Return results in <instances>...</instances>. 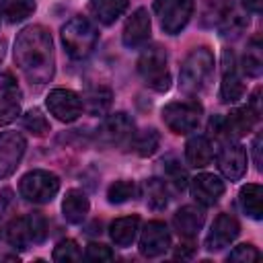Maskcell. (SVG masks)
<instances>
[{"label":"cell","mask_w":263,"mask_h":263,"mask_svg":"<svg viewBox=\"0 0 263 263\" xmlns=\"http://www.w3.org/2000/svg\"><path fill=\"white\" fill-rule=\"evenodd\" d=\"M154 12L164 33L177 35L193 14V0H154Z\"/></svg>","instance_id":"52a82bcc"},{"label":"cell","mask_w":263,"mask_h":263,"mask_svg":"<svg viewBox=\"0 0 263 263\" xmlns=\"http://www.w3.org/2000/svg\"><path fill=\"white\" fill-rule=\"evenodd\" d=\"M166 173H168V177H171V181H173V185L177 189H185L187 187L189 179H187V173L181 168V164H177V162L166 164Z\"/></svg>","instance_id":"74e56055"},{"label":"cell","mask_w":263,"mask_h":263,"mask_svg":"<svg viewBox=\"0 0 263 263\" xmlns=\"http://www.w3.org/2000/svg\"><path fill=\"white\" fill-rule=\"evenodd\" d=\"M240 68H242V72H245L247 76H251V78L261 76V72H263V60H261V55H259V49H249V51L245 53L242 62H240Z\"/></svg>","instance_id":"e575fe53"},{"label":"cell","mask_w":263,"mask_h":263,"mask_svg":"<svg viewBox=\"0 0 263 263\" xmlns=\"http://www.w3.org/2000/svg\"><path fill=\"white\" fill-rule=\"evenodd\" d=\"M23 125L27 132H31L33 136H45L49 132V121L45 119V115L39 109H29L23 115Z\"/></svg>","instance_id":"4dcf8cb0"},{"label":"cell","mask_w":263,"mask_h":263,"mask_svg":"<svg viewBox=\"0 0 263 263\" xmlns=\"http://www.w3.org/2000/svg\"><path fill=\"white\" fill-rule=\"evenodd\" d=\"M238 203L247 216L253 220L263 218V187L257 183H247L238 193Z\"/></svg>","instance_id":"603a6c76"},{"label":"cell","mask_w":263,"mask_h":263,"mask_svg":"<svg viewBox=\"0 0 263 263\" xmlns=\"http://www.w3.org/2000/svg\"><path fill=\"white\" fill-rule=\"evenodd\" d=\"M189 189H191L193 199L199 205L208 208V205L218 203V199L224 195V181L214 173H199L197 177L189 181Z\"/></svg>","instance_id":"4fadbf2b"},{"label":"cell","mask_w":263,"mask_h":263,"mask_svg":"<svg viewBox=\"0 0 263 263\" xmlns=\"http://www.w3.org/2000/svg\"><path fill=\"white\" fill-rule=\"evenodd\" d=\"M14 62L29 84L41 86L49 82L55 72L51 33L43 25L25 27L14 41Z\"/></svg>","instance_id":"6da1fadb"},{"label":"cell","mask_w":263,"mask_h":263,"mask_svg":"<svg viewBox=\"0 0 263 263\" xmlns=\"http://www.w3.org/2000/svg\"><path fill=\"white\" fill-rule=\"evenodd\" d=\"M183 247H185V249H177L175 257H181V259H183V257H189V255L193 253V247H191V245H183Z\"/></svg>","instance_id":"b9f144b4"},{"label":"cell","mask_w":263,"mask_h":263,"mask_svg":"<svg viewBox=\"0 0 263 263\" xmlns=\"http://www.w3.org/2000/svg\"><path fill=\"white\" fill-rule=\"evenodd\" d=\"M257 119H259V115L249 105L238 107V109H232L228 115H224V121H226V129H228L230 140H236V138L247 136L255 127Z\"/></svg>","instance_id":"ac0fdd59"},{"label":"cell","mask_w":263,"mask_h":263,"mask_svg":"<svg viewBox=\"0 0 263 263\" xmlns=\"http://www.w3.org/2000/svg\"><path fill=\"white\" fill-rule=\"evenodd\" d=\"M168 58L166 51L158 45L154 47H146L142 51V55L138 58V72L144 78L146 86L164 92L171 86V74H168Z\"/></svg>","instance_id":"277c9868"},{"label":"cell","mask_w":263,"mask_h":263,"mask_svg":"<svg viewBox=\"0 0 263 263\" xmlns=\"http://www.w3.org/2000/svg\"><path fill=\"white\" fill-rule=\"evenodd\" d=\"M136 134V125H134V119L119 111V113H113L109 115L101 127H99V142L105 144V146H127L132 144V138Z\"/></svg>","instance_id":"ba28073f"},{"label":"cell","mask_w":263,"mask_h":263,"mask_svg":"<svg viewBox=\"0 0 263 263\" xmlns=\"http://www.w3.org/2000/svg\"><path fill=\"white\" fill-rule=\"evenodd\" d=\"M216 160H218L220 173L230 181H238L247 173L249 156H247V150H245V146L240 142H234V140L224 142V146L220 148Z\"/></svg>","instance_id":"30bf717a"},{"label":"cell","mask_w":263,"mask_h":263,"mask_svg":"<svg viewBox=\"0 0 263 263\" xmlns=\"http://www.w3.org/2000/svg\"><path fill=\"white\" fill-rule=\"evenodd\" d=\"M144 193H146V201L152 210H162L168 203V191H166V183L162 179H148L144 183Z\"/></svg>","instance_id":"4316f807"},{"label":"cell","mask_w":263,"mask_h":263,"mask_svg":"<svg viewBox=\"0 0 263 263\" xmlns=\"http://www.w3.org/2000/svg\"><path fill=\"white\" fill-rule=\"evenodd\" d=\"M18 191L27 201L33 203H49L55 193L60 191V179L58 175L43 171V168H35L29 171L27 175H23L21 183H18Z\"/></svg>","instance_id":"5b68a950"},{"label":"cell","mask_w":263,"mask_h":263,"mask_svg":"<svg viewBox=\"0 0 263 263\" xmlns=\"http://www.w3.org/2000/svg\"><path fill=\"white\" fill-rule=\"evenodd\" d=\"M228 261H236V263H253V261H259L261 259V253H259V249L255 247V245H238V247H234L230 253H228V257H226Z\"/></svg>","instance_id":"836d02e7"},{"label":"cell","mask_w":263,"mask_h":263,"mask_svg":"<svg viewBox=\"0 0 263 263\" xmlns=\"http://www.w3.org/2000/svg\"><path fill=\"white\" fill-rule=\"evenodd\" d=\"M253 148H255V162H257V166L261 168V136H257V138H255Z\"/></svg>","instance_id":"60d3db41"},{"label":"cell","mask_w":263,"mask_h":263,"mask_svg":"<svg viewBox=\"0 0 263 263\" xmlns=\"http://www.w3.org/2000/svg\"><path fill=\"white\" fill-rule=\"evenodd\" d=\"M158 144H160V134H158L154 127L136 132L134 138H132V148L136 150L138 156H144V158H146V156H152V154L156 152Z\"/></svg>","instance_id":"484cf974"},{"label":"cell","mask_w":263,"mask_h":263,"mask_svg":"<svg viewBox=\"0 0 263 263\" xmlns=\"http://www.w3.org/2000/svg\"><path fill=\"white\" fill-rule=\"evenodd\" d=\"M99 41L97 27L82 14L72 16L62 27V43L72 60H84L92 53L95 45Z\"/></svg>","instance_id":"3957f363"},{"label":"cell","mask_w":263,"mask_h":263,"mask_svg":"<svg viewBox=\"0 0 263 263\" xmlns=\"http://www.w3.org/2000/svg\"><path fill=\"white\" fill-rule=\"evenodd\" d=\"M35 12V0H0V14L8 23H21Z\"/></svg>","instance_id":"d4e9b609"},{"label":"cell","mask_w":263,"mask_h":263,"mask_svg":"<svg viewBox=\"0 0 263 263\" xmlns=\"http://www.w3.org/2000/svg\"><path fill=\"white\" fill-rule=\"evenodd\" d=\"M27 226H29V236L33 242H43L47 236V220L41 212H31L27 218Z\"/></svg>","instance_id":"1f68e13d"},{"label":"cell","mask_w":263,"mask_h":263,"mask_svg":"<svg viewBox=\"0 0 263 263\" xmlns=\"http://www.w3.org/2000/svg\"><path fill=\"white\" fill-rule=\"evenodd\" d=\"M0 90L4 92V95H10V97H16L18 99V86H16V80H14V76L10 74V72H4L2 76H0Z\"/></svg>","instance_id":"f35d334b"},{"label":"cell","mask_w":263,"mask_h":263,"mask_svg":"<svg viewBox=\"0 0 263 263\" xmlns=\"http://www.w3.org/2000/svg\"><path fill=\"white\" fill-rule=\"evenodd\" d=\"M214 72V53L208 47H195L183 60L179 70V86L185 95H199Z\"/></svg>","instance_id":"7a4b0ae2"},{"label":"cell","mask_w":263,"mask_h":263,"mask_svg":"<svg viewBox=\"0 0 263 263\" xmlns=\"http://www.w3.org/2000/svg\"><path fill=\"white\" fill-rule=\"evenodd\" d=\"M21 113V105L16 97L10 95H2L0 97V125H6L10 121H14Z\"/></svg>","instance_id":"d6a6232c"},{"label":"cell","mask_w":263,"mask_h":263,"mask_svg":"<svg viewBox=\"0 0 263 263\" xmlns=\"http://www.w3.org/2000/svg\"><path fill=\"white\" fill-rule=\"evenodd\" d=\"M238 232H240L238 220L232 214H226V212L220 214L214 220V224H212V228L208 232V238H205L208 251H222L224 247H228V245L234 242V238L238 236Z\"/></svg>","instance_id":"5bb4252c"},{"label":"cell","mask_w":263,"mask_h":263,"mask_svg":"<svg viewBox=\"0 0 263 263\" xmlns=\"http://www.w3.org/2000/svg\"><path fill=\"white\" fill-rule=\"evenodd\" d=\"M88 210H90V201H88V197H86L84 191H80V189H70V191H66L64 201H62V214H64V218H66L70 224L82 222V220L86 218Z\"/></svg>","instance_id":"ffe728a7"},{"label":"cell","mask_w":263,"mask_h":263,"mask_svg":"<svg viewBox=\"0 0 263 263\" xmlns=\"http://www.w3.org/2000/svg\"><path fill=\"white\" fill-rule=\"evenodd\" d=\"M201 119V105L195 101H181V103H168L162 107V121L164 125L179 136H187L199 127Z\"/></svg>","instance_id":"8992f818"},{"label":"cell","mask_w":263,"mask_h":263,"mask_svg":"<svg viewBox=\"0 0 263 263\" xmlns=\"http://www.w3.org/2000/svg\"><path fill=\"white\" fill-rule=\"evenodd\" d=\"M4 53H6V41H4V39H0V62L4 60Z\"/></svg>","instance_id":"7bdbcfd3"},{"label":"cell","mask_w":263,"mask_h":263,"mask_svg":"<svg viewBox=\"0 0 263 263\" xmlns=\"http://www.w3.org/2000/svg\"><path fill=\"white\" fill-rule=\"evenodd\" d=\"M84 257L90 261V263H107L113 259V251L107 247V245H101V242H90L86 247V253Z\"/></svg>","instance_id":"d590c367"},{"label":"cell","mask_w":263,"mask_h":263,"mask_svg":"<svg viewBox=\"0 0 263 263\" xmlns=\"http://www.w3.org/2000/svg\"><path fill=\"white\" fill-rule=\"evenodd\" d=\"M245 95L242 78L234 64V53L224 49L222 53V82H220V101L222 103H236Z\"/></svg>","instance_id":"7c38bea8"},{"label":"cell","mask_w":263,"mask_h":263,"mask_svg":"<svg viewBox=\"0 0 263 263\" xmlns=\"http://www.w3.org/2000/svg\"><path fill=\"white\" fill-rule=\"evenodd\" d=\"M208 129L210 134L216 138V140H222V142H228L230 136H228V129H226V121H224V115H214L208 123Z\"/></svg>","instance_id":"8d00e7d4"},{"label":"cell","mask_w":263,"mask_h":263,"mask_svg":"<svg viewBox=\"0 0 263 263\" xmlns=\"http://www.w3.org/2000/svg\"><path fill=\"white\" fill-rule=\"evenodd\" d=\"M203 222H205V214L199 205H183L173 216V226L183 238L197 236V232L203 228Z\"/></svg>","instance_id":"e0dca14e"},{"label":"cell","mask_w":263,"mask_h":263,"mask_svg":"<svg viewBox=\"0 0 263 263\" xmlns=\"http://www.w3.org/2000/svg\"><path fill=\"white\" fill-rule=\"evenodd\" d=\"M261 2H263V0H240V4H242L247 10H251V12H259V10H261Z\"/></svg>","instance_id":"ab89813d"},{"label":"cell","mask_w":263,"mask_h":263,"mask_svg":"<svg viewBox=\"0 0 263 263\" xmlns=\"http://www.w3.org/2000/svg\"><path fill=\"white\" fill-rule=\"evenodd\" d=\"M150 29H152V23H150V14L146 8H136L132 12V16L125 21V27H123V43L127 47H140L148 41L150 37Z\"/></svg>","instance_id":"2e32d148"},{"label":"cell","mask_w":263,"mask_h":263,"mask_svg":"<svg viewBox=\"0 0 263 263\" xmlns=\"http://www.w3.org/2000/svg\"><path fill=\"white\" fill-rule=\"evenodd\" d=\"M6 240L14 249H25L31 242L29 226H27V220L25 218H14V220L8 222V226H6Z\"/></svg>","instance_id":"83f0119b"},{"label":"cell","mask_w":263,"mask_h":263,"mask_svg":"<svg viewBox=\"0 0 263 263\" xmlns=\"http://www.w3.org/2000/svg\"><path fill=\"white\" fill-rule=\"evenodd\" d=\"M51 257H53V261H58V263H70V261H78L82 255H80L78 242L72 240V238H66V240H60V242L53 247Z\"/></svg>","instance_id":"f546056e"},{"label":"cell","mask_w":263,"mask_h":263,"mask_svg":"<svg viewBox=\"0 0 263 263\" xmlns=\"http://www.w3.org/2000/svg\"><path fill=\"white\" fill-rule=\"evenodd\" d=\"M136 183L134 181H127V179H121V181H115L109 185L107 189V199L109 203H123L127 199H132L136 195Z\"/></svg>","instance_id":"f1b7e54d"},{"label":"cell","mask_w":263,"mask_h":263,"mask_svg":"<svg viewBox=\"0 0 263 263\" xmlns=\"http://www.w3.org/2000/svg\"><path fill=\"white\" fill-rule=\"evenodd\" d=\"M185 158L189 162V166L193 168H203L212 162L214 158V150H212V142L205 136H191L185 144Z\"/></svg>","instance_id":"d6986e66"},{"label":"cell","mask_w":263,"mask_h":263,"mask_svg":"<svg viewBox=\"0 0 263 263\" xmlns=\"http://www.w3.org/2000/svg\"><path fill=\"white\" fill-rule=\"evenodd\" d=\"M82 109H86L90 115H103L111 105V90L105 86L88 88L82 97Z\"/></svg>","instance_id":"cb8c5ba5"},{"label":"cell","mask_w":263,"mask_h":263,"mask_svg":"<svg viewBox=\"0 0 263 263\" xmlns=\"http://www.w3.org/2000/svg\"><path fill=\"white\" fill-rule=\"evenodd\" d=\"M25 148L27 142L18 132H0V179H6L16 171Z\"/></svg>","instance_id":"8fae6325"},{"label":"cell","mask_w":263,"mask_h":263,"mask_svg":"<svg viewBox=\"0 0 263 263\" xmlns=\"http://www.w3.org/2000/svg\"><path fill=\"white\" fill-rule=\"evenodd\" d=\"M138 230H140V218L138 216H123V218H117V220L111 222L109 236H111L115 247L125 249L136 240Z\"/></svg>","instance_id":"44dd1931"},{"label":"cell","mask_w":263,"mask_h":263,"mask_svg":"<svg viewBox=\"0 0 263 263\" xmlns=\"http://www.w3.org/2000/svg\"><path fill=\"white\" fill-rule=\"evenodd\" d=\"M45 105L49 109V113L64 121V123H72L80 117L82 113V99L80 95H76L74 90L70 88H53L49 90L47 99H45Z\"/></svg>","instance_id":"9c48e42d"},{"label":"cell","mask_w":263,"mask_h":263,"mask_svg":"<svg viewBox=\"0 0 263 263\" xmlns=\"http://www.w3.org/2000/svg\"><path fill=\"white\" fill-rule=\"evenodd\" d=\"M129 6V0H90V14L101 25H113Z\"/></svg>","instance_id":"7402d4cb"},{"label":"cell","mask_w":263,"mask_h":263,"mask_svg":"<svg viewBox=\"0 0 263 263\" xmlns=\"http://www.w3.org/2000/svg\"><path fill=\"white\" fill-rule=\"evenodd\" d=\"M171 247V232L164 222L152 220L140 234V253L144 257H158Z\"/></svg>","instance_id":"9a60e30c"}]
</instances>
